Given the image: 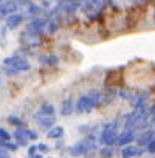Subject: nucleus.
<instances>
[{
	"label": "nucleus",
	"mask_w": 155,
	"mask_h": 158,
	"mask_svg": "<svg viewBox=\"0 0 155 158\" xmlns=\"http://www.w3.org/2000/svg\"><path fill=\"white\" fill-rule=\"evenodd\" d=\"M147 119H149V110H147V107L144 104L141 107L133 109L130 113H127L124 116V129H129V130H133L135 132L136 129L144 127V124L147 123Z\"/></svg>",
	"instance_id": "f257e3e1"
},
{
	"label": "nucleus",
	"mask_w": 155,
	"mask_h": 158,
	"mask_svg": "<svg viewBox=\"0 0 155 158\" xmlns=\"http://www.w3.org/2000/svg\"><path fill=\"white\" fill-rule=\"evenodd\" d=\"M101 93L99 92H89L86 95H82L74 104V112L78 113H89L92 112L95 107H98L101 104Z\"/></svg>",
	"instance_id": "f03ea898"
},
{
	"label": "nucleus",
	"mask_w": 155,
	"mask_h": 158,
	"mask_svg": "<svg viewBox=\"0 0 155 158\" xmlns=\"http://www.w3.org/2000/svg\"><path fill=\"white\" fill-rule=\"evenodd\" d=\"M30 67H31L30 62L25 57H20V56H10V57L3 59V71L10 76L28 71Z\"/></svg>",
	"instance_id": "7ed1b4c3"
},
{
	"label": "nucleus",
	"mask_w": 155,
	"mask_h": 158,
	"mask_svg": "<svg viewBox=\"0 0 155 158\" xmlns=\"http://www.w3.org/2000/svg\"><path fill=\"white\" fill-rule=\"evenodd\" d=\"M118 138V124L116 121H110L107 124H104V127L101 129L99 133V141L104 146H113L116 143Z\"/></svg>",
	"instance_id": "20e7f679"
},
{
	"label": "nucleus",
	"mask_w": 155,
	"mask_h": 158,
	"mask_svg": "<svg viewBox=\"0 0 155 158\" xmlns=\"http://www.w3.org/2000/svg\"><path fill=\"white\" fill-rule=\"evenodd\" d=\"M95 141L92 138H86L82 141H78L76 144H73L71 147H68V152H71L73 155H86L89 152H92L95 149Z\"/></svg>",
	"instance_id": "39448f33"
},
{
	"label": "nucleus",
	"mask_w": 155,
	"mask_h": 158,
	"mask_svg": "<svg viewBox=\"0 0 155 158\" xmlns=\"http://www.w3.org/2000/svg\"><path fill=\"white\" fill-rule=\"evenodd\" d=\"M47 23H48V20L40 19V17H34V19H31V20L27 23V31L39 36L40 33H44V31L47 30Z\"/></svg>",
	"instance_id": "423d86ee"
},
{
	"label": "nucleus",
	"mask_w": 155,
	"mask_h": 158,
	"mask_svg": "<svg viewBox=\"0 0 155 158\" xmlns=\"http://www.w3.org/2000/svg\"><path fill=\"white\" fill-rule=\"evenodd\" d=\"M36 123L40 129L44 130H50L54 124V115H47V113H42V112H37L36 113Z\"/></svg>",
	"instance_id": "0eeeda50"
},
{
	"label": "nucleus",
	"mask_w": 155,
	"mask_h": 158,
	"mask_svg": "<svg viewBox=\"0 0 155 158\" xmlns=\"http://www.w3.org/2000/svg\"><path fill=\"white\" fill-rule=\"evenodd\" d=\"M19 6L20 5L16 0H3L2 5H0V17H8V16L14 14Z\"/></svg>",
	"instance_id": "6e6552de"
},
{
	"label": "nucleus",
	"mask_w": 155,
	"mask_h": 158,
	"mask_svg": "<svg viewBox=\"0 0 155 158\" xmlns=\"http://www.w3.org/2000/svg\"><path fill=\"white\" fill-rule=\"evenodd\" d=\"M136 138H135V133H133V130H129V129H124L119 135H118V138H116V146H129V144H132L133 141H135Z\"/></svg>",
	"instance_id": "1a4fd4ad"
},
{
	"label": "nucleus",
	"mask_w": 155,
	"mask_h": 158,
	"mask_svg": "<svg viewBox=\"0 0 155 158\" xmlns=\"http://www.w3.org/2000/svg\"><path fill=\"white\" fill-rule=\"evenodd\" d=\"M14 139H16V144H19V146H28V141H30L28 129L17 127V129L14 130Z\"/></svg>",
	"instance_id": "9d476101"
},
{
	"label": "nucleus",
	"mask_w": 155,
	"mask_h": 158,
	"mask_svg": "<svg viewBox=\"0 0 155 158\" xmlns=\"http://www.w3.org/2000/svg\"><path fill=\"white\" fill-rule=\"evenodd\" d=\"M22 22H23V16L19 14V13H14V14L8 16L6 20H5V23H6V27H8L10 30H16V28H19V27L22 25Z\"/></svg>",
	"instance_id": "9b49d317"
},
{
	"label": "nucleus",
	"mask_w": 155,
	"mask_h": 158,
	"mask_svg": "<svg viewBox=\"0 0 155 158\" xmlns=\"http://www.w3.org/2000/svg\"><path fill=\"white\" fill-rule=\"evenodd\" d=\"M141 153H143V149L129 144V146H124V149L121 152V156L123 158H133V156H140Z\"/></svg>",
	"instance_id": "f8f14e48"
},
{
	"label": "nucleus",
	"mask_w": 155,
	"mask_h": 158,
	"mask_svg": "<svg viewBox=\"0 0 155 158\" xmlns=\"http://www.w3.org/2000/svg\"><path fill=\"white\" fill-rule=\"evenodd\" d=\"M155 136V133H153V130L152 129H149V130H144L138 138H136V144L140 146V147H144V146H147L149 143H150V139Z\"/></svg>",
	"instance_id": "ddd939ff"
},
{
	"label": "nucleus",
	"mask_w": 155,
	"mask_h": 158,
	"mask_svg": "<svg viewBox=\"0 0 155 158\" xmlns=\"http://www.w3.org/2000/svg\"><path fill=\"white\" fill-rule=\"evenodd\" d=\"M73 112H74V104H73V101H71L70 98L64 99L62 104H61V115H64V116H70Z\"/></svg>",
	"instance_id": "4468645a"
},
{
	"label": "nucleus",
	"mask_w": 155,
	"mask_h": 158,
	"mask_svg": "<svg viewBox=\"0 0 155 158\" xmlns=\"http://www.w3.org/2000/svg\"><path fill=\"white\" fill-rule=\"evenodd\" d=\"M47 135H48V138H51V139H57V138H61V136L64 135V127H61V126L51 127Z\"/></svg>",
	"instance_id": "2eb2a0df"
},
{
	"label": "nucleus",
	"mask_w": 155,
	"mask_h": 158,
	"mask_svg": "<svg viewBox=\"0 0 155 158\" xmlns=\"http://www.w3.org/2000/svg\"><path fill=\"white\" fill-rule=\"evenodd\" d=\"M0 147H3V149H6V150H10V152H14V150H17L19 144H14V143L5 141V139H0Z\"/></svg>",
	"instance_id": "dca6fc26"
},
{
	"label": "nucleus",
	"mask_w": 155,
	"mask_h": 158,
	"mask_svg": "<svg viewBox=\"0 0 155 158\" xmlns=\"http://www.w3.org/2000/svg\"><path fill=\"white\" fill-rule=\"evenodd\" d=\"M40 62L44 64V65H56L57 64V57L56 56H42L40 57Z\"/></svg>",
	"instance_id": "f3484780"
},
{
	"label": "nucleus",
	"mask_w": 155,
	"mask_h": 158,
	"mask_svg": "<svg viewBox=\"0 0 155 158\" xmlns=\"http://www.w3.org/2000/svg\"><path fill=\"white\" fill-rule=\"evenodd\" d=\"M39 112L47 113V115H54V107H53L51 104H42L40 109H39Z\"/></svg>",
	"instance_id": "a211bd4d"
},
{
	"label": "nucleus",
	"mask_w": 155,
	"mask_h": 158,
	"mask_svg": "<svg viewBox=\"0 0 155 158\" xmlns=\"http://www.w3.org/2000/svg\"><path fill=\"white\" fill-rule=\"evenodd\" d=\"M8 123L16 126V127H23V121L20 118H17V116H8Z\"/></svg>",
	"instance_id": "6ab92c4d"
},
{
	"label": "nucleus",
	"mask_w": 155,
	"mask_h": 158,
	"mask_svg": "<svg viewBox=\"0 0 155 158\" xmlns=\"http://www.w3.org/2000/svg\"><path fill=\"white\" fill-rule=\"evenodd\" d=\"M112 155H113L112 146H104V149H101V156L103 158H110Z\"/></svg>",
	"instance_id": "aec40b11"
},
{
	"label": "nucleus",
	"mask_w": 155,
	"mask_h": 158,
	"mask_svg": "<svg viewBox=\"0 0 155 158\" xmlns=\"http://www.w3.org/2000/svg\"><path fill=\"white\" fill-rule=\"evenodd\" d=\"M146 150L149 152V153H155V136L150 139V143L146 146Z\"/></svg>",
	"instance_id": "412c9836"
},
{
	"label": "nucleus",
	"mask_w": 155,
	"mask_h": 158,
	"mask_svg": "<svg viewBox=\"0 0 155 158\" xmlns=\"http://www.w3.org/2000/svg\"><path fill=\"white\" fill-rule=\"evenodd\" d=\"M0 139H5V141H10L11 139V135L5 129H2V127H0Z\"/></svg>",
	"instance_id": "4be33fe9"
},
{
	"label": "nucleus",
	"mask_w": 155,
	"mask_h": 158,
	"mask_svg": "<svg viewBox=\"0 0 155 158\" xmlns=\"http://www.w3.org/2000/svg\"><path fill=\"white\" fill-rule=\"evenodd\" d=\"M149 123H150L152 126H155V104H153V107L149 110Z\"/></svg>",
	"instance_id": "5701e85b"
},
{
	"label": "nucleus",
	"mask_w": 155,
	"mask_h": 158,
	"mask_svg": "<svg viewBox=\"0 0 155 158\" xmlns=\"http://www.w3.org/2000/svg\"><path fill=\"white\" fill-rule=\"evenodd\" d=\"M36 150H39L37 146H30V149H28V155H30V156H34V155H36Z\"/></svg>",
	"instance_id": "b1692460"
},
{
	"label": "nucleus",
	"mask_w": 155,
	"mask_h": 158,
	"mask_svg": "<svg viewBox=\"0 0 155 158\" xmlns=\"http://www.w3.org/2000/svg\"><path fill=\"white\" fill-rule=\"evenodd\" d=\"M0 158H10L8 156V150L3 149V147H0Z\"/></svg>",
	"instance_id": "393cba45"
},
{
	"label": "nucleus",
	"mask_w": 155,
	"mask_h": 158,
	"mask_svg": "<svg viewBox=\"0 0 155 158\" xmlns=\"http://www.w3.org/2000/svg\"><path fill=\"white\" fill-rule=\"evenodd\" d=\"M37 149H39L40 152H48V146H45L44 143H39V144H37Z\"/></svg>",
	"instance_id": "a878e982"
},
{
	"label": "nucleus",
	"mask_w": 155,
	"mask_h": 158,
	"mask_svg": "<svg viewBox=\"0 0 155 158\" xmlns=\"http://www.w3.org/2000/svg\"><path fill=\"white\" fill-rule=\"evenodd\" d=\"M28 136H30V139H37V133L34 130H28Z\"/></svg>",
	"instance_id": "bb28decb"
},
{
	"label": "nucleus",
	"mask_w": 155,
	"mask_h": 158,
	"mask_svg": "<svg viewBox=\"0 0 155 158\" xmlns=\"http://www.w3.org/2000/svg\"><path fill=\"white\" fill-rule=\"evenodd\" d=\"M33 158H44V156H42V155H40V153H36V155H34V156H33Z\"/></svg>",
	"instance_id": "cd10ccee"
},
{
	"label": "nucleus",
	"mask_w": 155,
	"mask_h": 158,
	"mask_svg": "<svg viewBox=\"0 0 155 158\" xmlns=\"http://www.w3.org/2000/svg\"><path fill=\"white\" fill-rule=\"evenodd\" d=\"M67 2H74V3H78V2H82V0H67Z\"/></svg>",
	"instance_id": "c85d7f7f"
},
{
	"label": "nucleus",
	"mask_w": 155,
	"mask_h": 158,
	"mask_svg": "<svg viewBox=\"0 0 155 158\" xmlns=\"http://www.w3.org/2000/svg\"><path fill=\"white\" fill-rule=\"evenodd\" d=\"M2 2H3V0H0V5H2Z\"/></svg>",
	"instance_id": "c756f323"
}]
</instances>
